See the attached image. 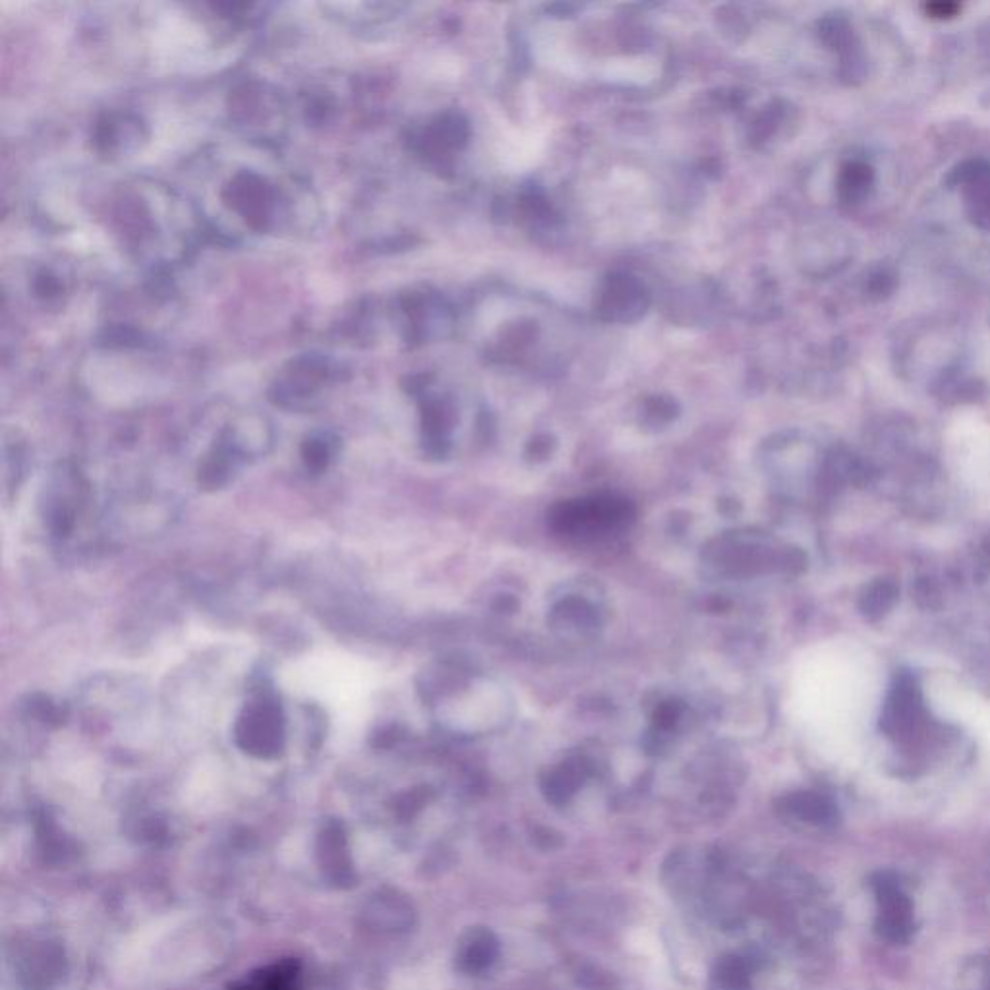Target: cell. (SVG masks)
I'll return each mask as SVG.
<instances>
[{"label": "cell", "mask_w": 990, "mask_h": 990, "mask_svg": "<svg viewBox=\"0 0 990 990\" xmlns=\"http://www.w3.org/2000/svg\"><path fill=\"white\" fill-rule=\"evenodd\" d=\"M331 455H333V449L325 437H312L302 447L304 463L308 466V470H314V472L325 470L331 461Z\"/></svg>", "instance_id": "obj_8"}, {"label": "cell", "mask_w": 990, "mask_h": 990, "mask_svg": "<svg viewBox=\"0 0 990 990\" xmlns=\"http://www.w3.org/2000/svg\"><path fill=\"white\" fill-rule=\"evenodd\" d=\"M233 455H238L229 443L217 447L200 468V484L207 490L221 488L229 482L233 470Z\"/></svg>", "instance_id": "obj_5"}, {"label": "cell", "mask_w": 990, "mask_h": 990, "mask_svg": "<svg viewBox=\"0 0 990 990\" xmlns=\"http://www.w3.org/2000/svg\"><path fill=\"white\" fill-rule=\"evenodd\" d=\"M923 716V700L915 679L900 675L884 704L880 728L896 741H909L923 726Z\"/></svg>", "instance_id": "obj_2"}, {"label": "cell", "mask_w": 990, "mask_h": 990, "mask_svg": "<svg viewBox=\"0 0 990 990\" xmlns=\"http://www.w3.org/2000/svg\"><path fill=\"white\" fill-rule=\"evenodd\" d=\"M894 598H896V586L888 583V581H878L865 592L863 602H861V610L871 619L880 617L892 606Z\"/></svg>", "instance_id": "obj_7"}, {"label": "cell", "mask_w": 990, "mask_h": 990, "mask_svg": "<svg viewBox=\"0 0 990 990\" xmlns=\"http://www.w3.org/2000/svg\"><path fill=\"white\" fill-rule=\"evenodd\" d=\"M28 710H30L31 716H35L37 720L45 722V724H53V726H59L60 722H64V714H62V708L57 706L53 700L49 697H43V695H35L31 697L30 704H28Z\"/></svg>", "instance_id": "obj_9"}, {"label": "cell", "mask_w": 990, "mask_h": 990, "mask_svg": "<svg viewBox=\"0 0 990 990\" xmlns=\"http://www.w3.org/2000/svg\"><path fill=\"white\" fill-rule=\"evenodd\" d=\"M236 745L254 757L273 758L285 747V716L271 695H258L248 702L234 726Z\"/></svg>", "instance_id": "obj_1"}, {"label": "cell", "mask_w": 990, "mask_h": 990, "mask_svg": "<svg viewBox=\"0 0 990 990\" xmlns=\"http://www.w3.org/2000/svg\"><path fill=\"white\" fill-rule=\"evenodd\" d=\"M497 952L499 946L494 934L488 931H476L463 948L461 967L466 973H482L494 963Z\"/></svg>", "instance_id": "obj_4"}, {"label": "cell", "mask_w": 990, "mask_h": 990, "mask_svg": "<svg viewBox=\"0 0 990 990\" xmlns=\"http://www.w3.org/2000/svg\"><path fill=\"white\" fill-rule=\"evenodd\" d=\"M714 981L722 990H747L751 985L749 965L737 956H728L718 961Z\"/></svg>", "instance_id": "obj_6"}, {"label": "cell", "mask_w": 990, "mask_h": 990, "mask_svg": "<svg viewBox=\"0 0 990 990\" xmlns=\"http://www.w3.org/2000/svg\"><path fill=\"white\" fill-rule=\"evenodd\" d=\"M231 990H300V969L294 961H281L252 973Z\"/></svg>", "instance_id": "obj_3"}]
</instances>
